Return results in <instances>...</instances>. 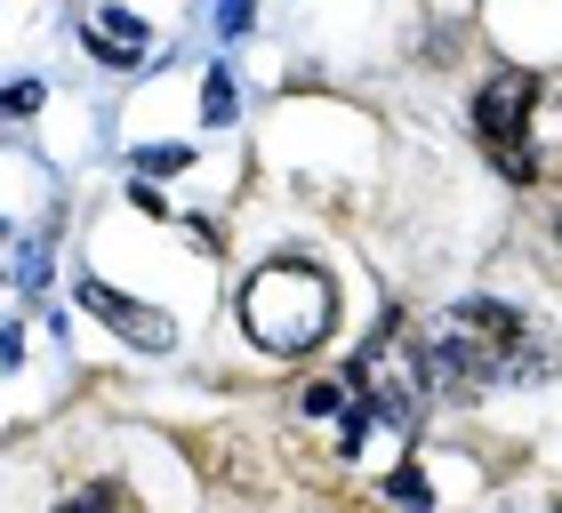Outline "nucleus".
Returning <instances> with one entry per match:
<instances>
[{
	"label": "nucleus",
	"mask_w": 562,
	"mask_h": 513,
	"mask_svg": "<svg viewBox=\"0 0 562 513\" xmlns=\"http://www.w3.org/2000/svg\"><path fill=\"white\" fill-rule=\"evenodd\" d=\"M378 498L402 505V513H434V481H426V466H411V457H402V466L378 481Z\"/></svg>",
	"instance_id": "nucleus-7"
},
{
	"label": "nucleus",
	"mask_w": 562,
	"mask_h": 513,
	"mask_svg": "<svg viewBox=\"0 0 562 513\" xmlns=\"http://www.w3.org/2000/svg\"><path fill=\"white\" fill-rule=\"evenodd\" d=\"M217 24H225V33H249V24H258V0H225Z\"/></svg>",
	"instance_id": "nucleus-11"
},
{
	"label": "nucleus",
	"mask_w": 562,
	"mask_h": 513,
	"mask_svg": "<svg viewBox=\"0 0 562 513\" xmlns=\"http://www.w3.org/2000/svg\"><path fill=\"white\" fill-rule=\"evenodd\" d=\"M530 113H539V72H522V65L491 72L482 96H474V137H482V152H491V169H506V185H530V176H539Z\"/></svg>",
	"instance_id": "nucleus-3"
},
{
	"label": "nucleus",
	"mask_w": 562,
	"mask_h": 513,
	"mask_svg": "<svg viewBox=\"0 0 562 513\" xmlns=\"http://www.w3.org/2000/svg\"><path fill=\"white\" fill-rule=\"evenodd\" d=\"M57 513H145V505L121 490V481H81L72 498H57Z\"/></svg>",
	"instance_id": "nucleus-8"
},
{
	"label": "nucleus",
	"mask_w": 562,
	"mask_h": 513,
	"mask_svg": "<svg viewBox=\"0 0 562 513\" xmlns=\"http://www.w3.org/2000/svg\"><path fill=\"white\" fill-rule=\"evenodd\" d=\"M234 105H241V96H234V72H210V81H201V121H210V128H225V121H234Z\"/></svg>",
	"instance_id": "nucleus-9"
},
{
	"label": "nucleus",
	"mask_w": 562,
	"mask_h": 513,
	"mask_svg": "<svg viewBox=\"0 0 562 513\" xmlns=\"http://www.w3.org/2000/svg\"><path fill=\"white\" fill-rule=\"evenodd\" d=\"M547 513H562V505H547Z\"/></svg>",
	"instance_id": "nucleus-14"
},
{
	"label": "nucleus",
	"mask_w": 562,
	"mask_h": 513,
	"mask_svg": "<svg viewBox=\"0 0 562 513\" xmlns=\"http://www.w3.org/2000/svg\"><path fill=\"white\" fill-rule=\"evenodd\" d=\"M353 401H362V377H353V369H346V377H305V385H297V418H305V425H346Z\"/></svg>",
	"instance_id": "nucleus-6"
},
{
	"label": "nucleus",
	"mask_w": 562,
	"mask_h": 513,
	"mask_svg": "<svg viewBox=\"0 0 562 513\" xmlns=\"http://www.w3.org/2000/svg\"><path fill=\"white\" fill-rule=\"evenodd\" d=\"M137 169H153V176H177V169H193V145H145V152H137Z\"/></svg>",
	"instance_id": "nucleus-10"
},
{
	"label": "nucleus",
	"mask_w": 562,
	"mask_h": 513,
	"mask_svg": "<svg viewBox=\"0 0 562 513\" xmlns=\"http://www.w3.org/2000/svg\"><path fill=\"white\" fill-rule=\"evenodd\" d=\"M234 314L249 329V345L258 353H281V362H297V353L329 345V329H338V289H329V273L314 256H273L241 281Z\"/></svg>",
	"instance_id": "nucleus-2"
},
{
	"label": "nucleus",
	"mask_w": 562,
	"mask_h": 513,
	"mask_svg": "<svg viewBox=\"0 0 562 513\" xmlns=\"http://www.w3.org/2000/svg\"><path fill=\"white\" fill-rule=\"evenodd\" d=\"M554 241H562V209H554Z\"/></svg>",
	"instance_id": "nucleus-13"
},
{
	"label": "nucleus",
	"mask_w": 562,
	"mask_h": 513,
	"mask_svg": "<svg viewBox=\"0 0 562 513\" xmlns=\"http://www.w3.org/2000/svg\"><path fill=\"white\" fill-rule=\"evenodd\" d=\"M81 41H89V57H105V65H137L145 57V24L130 9H89Z\"/></svg>",
	"instance_id": "nucleus-5"
},
{
	"label": "nucleus",
	"mask_w": 562,
	"mask_h": 513,
	"mask_svg": "<svg viewBox=\"0 0 562 513\" xmlns=\"http://www.w3.org/2000/svg\"><path fill=\"white\" fill-rule=\"evenodd\" d=\"M33 105H41V81H16V89H9V113L24 121V113H33Z\"/></svg>",
	"instance_id": "nucleus-12"
},
{
	"label": "nucleus",
	"mask_w": 562,
	"mask_h": 513,
	"mask_svg": "<svg viewBox=\"0 0 562 513\" xmlns=\"http://www.w3.org/2000/svg\"><path fill=\"white\" fill-rule=\"evenodd\" d=\"M418 369H426L434 401H482L491 385L547 377V345L515 305L458 297L450 314H434V329H418Z\"/></svg>",
	"instance_id": "nucleus-1"
},
{
	"label": "nucleus",
	"mask_w": 562,
	"mask_h": 513,
	"mask_svg": "<svg viewBox=\"0 0 562 513\" xmlns=\"http://www.w3.org/2000/svg\"><path fill=\"white\" fill-rule=\"evenodd\" d=\"M81 305H89V314L105 321V329H121V338H130L137 353H169V345H177V321H169V314H153V305L105 289V281H81Z\"/></svg>",
	"instance_id": "nucleus-4"
}]
</instances>
